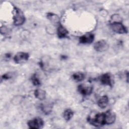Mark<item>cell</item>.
I'll return each mask as SVG.
<instances>
[{"label": "cell", "mask_w": 129, "mask_h": 129, "mask_svg": "<svg viewBox=\"0 0 129 129\" xmlns=\"http://www.w3.org/2000/svg\"><path fill=\"white\" fill-rule=\"evenodd\" d=\"M100 81L101 83L104 85H107L110 87L113 85V79L112 76L109 73H105L100 77Z\"/></svg>", "instance_id": "obj_7"}, {"label": "cell", "mask_w": 129, "mask_h": 129, "mask_svg": "<svg viewBox=\"0 0 129 129\" xmlns=\"http://www.w3.org/2000/svg\"><path fill=\"white\" fill-rule=\"evenodd\" d=\"M35 97L40 100H43L46 97V92L41 89H37L34 92Z\"/></svg>", "instance_id": "obj_14"}, {"label": "cell", "mask_w": 129, "mask_h": 129, "mask_svg": "<svg viewBox=\"0 0 129 129\" xmlns=\"http://www.w3.org/2000/svg\"><path fill=\"white\" fill-rule=\"evenodd\" d=\"M56 32L58 37L61 39L67 38L69 34L68 31L60 24H59L57 27Z\"/></svg>", "instance_id": "obj_10"}, {"label": "cell", "mask_w": 129, "mask_h": 129, "mask_svg": "<svg viewBox=\"0 0 129 129\" xmlns=\"http://www.w3.org/2000/svg\"><path fill=\"white\" fill-rule=\"evenodd\" d=\"M29 55L28 53L25 52H19L17 53L14 57V61L18 64H21L26 62L29 59Z\"/></svg>", "instance_id": "obj_5"}, {"label": "cell", "mask_w": 129, "mask_h": 129, "mask_svg": "<svg viewBox=\"0 0 129 129\" xmlns=\"http://www.w3.org/2000/svg\"><path fill=\"white\" fill-rule=\"evenodd\" d=\"M12 75L10 73H7L5 74H4L2 76V80H8L10 79V78H12Z\"/></svg>", "instance_id": "obj_21"}, {"label": "cell", "mask_w": 129, "mask_h": 129, "mask_svg": "<svg viewBox=\"0 0 129 129\" xmlns=\"http://www.w3.org/2000/svg\"><path fill=\"white\" fill-rule=\"evenodd\" d=\"M93 47L96 51L101 52L106 51L109 47V45L105 40H100L95 42Z\"/></svg>", "instance_id": "obj_6"}, {"label": "cell", "mask_w": 129, "mask_h": 129, "mask_svg": "<svg viewBox=\"0 0 129 129\" xmlns=\"http://www.w3.org/2000/svg\"><path fill=\"white\" fill-rule=\"evenodd\" d=\"M72 77L74 81L76 82H81L84 80L85 75L82 72H77L73 74Z\"/></svg>", "instance_id": "obj_15"}, {"label": "cell", "mask_w": 129, "mask_h": 129, "mask_svg": "<svg viewBox=\"0 0 129 129\" xmlns=\"http://www.w3.org/2000/svg\"><path fill=\"white\" fill-rule=\"evenodd\" d=\"M88 121L90 124L96 127H100L106 124L105 112L97 113L93 118L89 117Z\"/></svg>", "instance_id": "obj_1"}, {"label": "cell", "mask_w": 129, "mask_h": 129, "mask_svg": "<svg viewBox=\"0 0 129 129\" xmlns=\"http://www.w3.org/2000/svg\"><path fill=\"white\" fill-rule=\"evenodd\" d=\"M9 32V29L8 28L4 26L3 27H2L1 28V33L2 34H4L5 35L6 34H7L8 32Z\"/></svg>", "instance_id": "obj_22"}, {"label": "cell", "mask_w": 129, "mask_h": 129, "mask_svg": "<svg viewBox=\"0 0 129 129\" xmlns=\"http://www.w3.org/2000/svg\"><path fill=\"white\" fill-rule=\"evenodd\" d=\"M105 114L106 124H111L115 122L116 115L113 112L110 110H107L105 112Z\"/></svg>", "instance_id": "obj_11"}, {"label": "cell", "mask_w": 129, "mask_h": 129, "mask_svg": "<svg viewBox=\"0 0 129 129\" xmlns=\"http://www.w3.org/2000/svg\"><path fill=\"white\" fill-rule=\"evenodd\" d=\"M109 103V98L106 95H104L101 97L97 101V104L98 106L104 109L106 108Z\"/></svg>", "instance_id": "obj_12"}, {"label": "cell", "mask_w": 129, "mask_h": 129, "mask_svg": "<svg viewBox=\"0 0 129 129\" xmlns=\"http://www.w3.org/2000/svg\"><path fill=\"white\" fill-rule=\"evenodd\" d=\"M22 101H23V97L20 95H17L14 97L12 98L11 102H12V103L14 105H17L20 104Z\"/></svg>", "instance_id": "obj_18"}, {"label": "cell", "mask_w": 129, "mask_h": 129, "mask_svg": "<svg viewBox=\"0 0 129 129\" xmlns=\"http://www.w3.org/2000/svg\"><path fill=\"white\" fill-rule=\"evenodd\" d=\"M74 115V112L71 109H67L64 110L63 113V117L64 119L67 120H70Z\"/></svg>", "instance_id": "obj_16"}, {"label": "cell", "mask_w": 129, "mask_h": 129, "mask_svg": "<svg viewBox=\"0 0 129 129\" xmlns=\"http://www.w3.org/2000/svg\"><path fill=\"white\" fill-rule=\"evenodd\" d=\"M13 23L16 26L23 25L25 21V17L23 12L18 8H14V15L13 17Z\"/></svg>", "instance_id": "obj_2"}, {"label": "cell", "mask_w": 129, "mask_h": 129, "mask_svg": "<svg viewBox=\"0 0 129 129\" xmlns=\"http://www.w3.org/2000/svg\"><path fill=\"white\" fill-rule=\"evenodd\" d=\"M111 29L115 33L118 34H125L127 33L126 27L121 22H112L110 23Z\"/></svg>", "instance_id": "obj_3"}, {"label": "cell", "mask_w": 129, "mask_h": 129, "mask_svg": "<svg viewBox=\"0 0 129 129\" xmlns=\"http://www.w3.org/2000/svg\"><path fill=\"white\" fill-rule=\"evenodd\" d=\"M27 124L30 128H41L44 125V121L40 117H35L29 120L27 122Z\"/></svg>", "instance_id": "obj_4"}, {"label": "cell", "mask_w": 129, "mask_h": 129, "mask_svg": "<svg viewBox=\"0 0 129 129\" xmlns=\"http://www.w3.org/2000/svg\"><path fill=\"white\" fill-rule=\"evenodd\" d=\"M41 109L44 113L47 114L51 112L52 106L51 104L48 103L42 104L41 106Z\"/></svg>", "instance_id": "obj_17"}, {"label": "cell", "mask_w": 129, "mask_h": 129, "mask_svg": "<svg viewBox=\"0 0 129 129\" xmlns=\"http://www.w3.org/2000/svg\"><path fill=\"white\" fill-rule=\"evenodd\" d=\"M47 29H48V31L47 32H48L50 34H53L54 33V32H55V31H56V30H55L54 28V27L53 26H49L47 27Z\"/></svg>", "instance_id": "obj_23"}, {"label": "cell", "mask_w": 129, "mask_h": 129, "mask_svg": "<svg viewBox=\"0 0 129 129\" xmlns=\"http://www.w3.org/2000/svg\"><path fill=\"white\" fill-rule=\"evenodd\" d=\"M47 18L52 23V24H60L59 22V17L53 13H48L46 15Z\"/></svg>", "instance_id": "obj_13"}, {"label": "cell", "mask_w": 129, "mask_h": 129, "mask_svg": "<svg viewBox=\"0 0 129 129\" xmlns=\"http://www.w3.org/2000/svg\"><path fill=\"white\" fill-rule=\"evenodd\" d=\"M93 88L92 86H86L84 84H81L78 86V92L83 96H88L90 95L93 92Z\"/></svg>", "instance_id": "obj_8"}, {"label": "cell", "mask_w": 129, "mask_h": 129, "mask_svg": "<svg viewBox=\"0 0 129 129\" xmlns=\"http://www.w3.org/2000/svg\"><path fill=\"white\" fill-rule=\"evenodd\" d=\"M111 23L112 22H121V17L117 14H114L112 16L111 18Z\"/></svg>", "instance_id": "obj_20"}, {"label": "cell", "mask_w": 129, "mask_h": 129, "mask_svg": "<svg viewBox=\"0 0 129 129\" xmlns=\"http://www.w3.org/2000/svg\"><path fill=\"white\" fill-rule=\"evenodd\" d=\"M31 80L32 84L34 86H38L40 85V84H41L40 81L36 74H34L32 76V77L31 78Z\"/></svg>", "instance_id": "obj_19"}, {"label": "cell", "mask_w": 129, "mask_h": 129, "mask_svg": "<svg viewBox=\"0 0 129 129\" xmlns=\"http://www.w3.org/2000/svg\"><path fill=\"white\" fill-rule=\"evenodd\" d=\"M94 39V34L92 33L86 34L80 37L79 42L82 44H90L93 42Z\"/></svg>", "instance_id": "obj_9"}]
</instances>
